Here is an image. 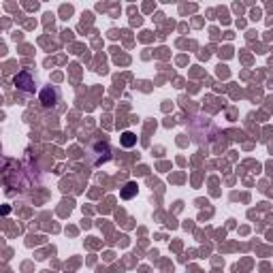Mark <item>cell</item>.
<instances>
[{
  "label": "cell",
  "mask_w": 273,
  "mask_h": 273,
  "mask_svg": "<svg viewBox=\"0 0 273 273\" xmlns=\"http://www.w3.org/2000/svg\"><path fill=\"white\" fill-rule=\"evenodd\" d=\"M15 86L19 88V90H24V92H34V88H36V83H34V77H32L28 70H22L15 79Z\"/></svg>",
  "instance_id": "6da1fadb"
},
{
  "label": "cell",
  "mask_w": 273,
  "mask_h": 273,
  "mask_svg": "<svg viewBox=\"0 0 273 273\" xmlns=\"http://www.w3.org/2000/svg\"><path fill=\"white\" fill-rule=\"evenodd\" d=\"M56 101H58V92H56L54 88H45L43 92H41V102H43V107H54Z\"/></svg>",
  "instance_id": "7a4b0ae2"
},
{
  "label": "cell",
  "mask_w": 273,
  "mask_h": 273,
  "mask_svg": "<svg viewBox=\"0 0 273 273\" xmlns=\"http://www.w3.org/2000/svg\"><path fill=\"white\" fill-rule=\"evenodd\" d=\"M135 194H136V184L135 181H128L124 186V190H122V199H133Z\"/></svg>",
  "instance_id": "3957f363"
},
{
  "label": "cell",
  "mask_w": 273,
  "mask_h": 273,
  "mask_svg": "<svg viewBox=\"0 0 273 273\" xmlns=\"http://www.w3.org/2000/svg\"><path fill=\"white\" fill-rule=\"evenodd\" d=\"M135 143H136V136L133 133H124V135H122V145H124V147H133Z\"/></svg>",
  "instance_id": "277c9868"
}]
</instances>
